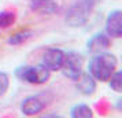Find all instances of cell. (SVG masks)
Listing matches in <instances>:
<instances>
[{"instance_id": "obj_1", "label": "cell", "mask_w": 122, "mask_h": 118, "mask_svg": "<svg viewBox=\"0 0 122 118\" xmlns=\"http://www.w3.org/2000/svg\"><path fill=\"white\" fill-rule=\"evenodd\" d=\"M118 67V59L114 54L110 52H99L89 61L88 73L93 77L96 81L107 82L111 74Z\"/></svg>"}, {"instance_id": "obj_2", "label": "cell", "mask_w": 122, "mask_h": 118, "mask_svg": "<svg viewBox=\"0 0 122 118\" xmlns=\"http://www.w3.org/2000/svg\"><path fill=\"white\" fill-rule=\"evenodd\" d=\"M95 4L96 0H76L67 10L65 22L70 28H81L86 25L95 8Z\"/></svg>"}, {"instance_id": "obj_3", "label": "cell", "mask_w": 122, "mask_h": 118, "mask_svg": "<svg viewBox=\"0 0 122 118\" xmlns=\"http://www.w3.org/2000/svg\"><path fill=\"white\" fill-rule=\"evenodd\" d=\"M14 74L19 81L33 84V85L45 84L51 77V72L41 63L37 65V66H29V65L19 66V67L15 69Z\"/></svg>"}, {"instance_id": "obj_4", "label": "cell", "mask_w": 122, "mask_h": 118, "mask_svg": "<svg viewBox=\"0 0 122 118\" xmlns=\"http://www.w3.org/2000/svg\"><path fill=\"white\" fill-rule=\"evenodd\" d=\"M82 55L76 51H69V52H65V59L61 66V72L66 78L71 80V81H77V78L82 73Z\"/></svg>"}, {"instance_id": "obj_5", "label": "cell", "mask_w": 122, "mask_h": 118, "mask_svg": "<svg viewBox=\"0 0 122 118\" xmlns=\"http://www.w3.org/2000/svg\"><path fill=\"white\" fill-rule=\"evenodd\" d=\"M47 107V100L43 95H32L25 97L21 103V113L26 117H34Z\"/></svg>"}, {"instance_id": "obj_6", "label": "cell", "mask_w": 122, "mask_h": 118, "mask_svg": "<svg viewBox=\"0 0 122 118\" xmlns=\"http://www.w3.org/2000/svg\"><path fill=\"white\" fill-rule=\"evenodd\" d=\"M65 59V51L61 48H47L43 54L41 65H44L50 72H59Z\"/></svg>"}, {"instance_id": "obj_7", "label": "cell", "mask_w": 122, "mask_h": 118, "mask_svg": "<svg viewBox=\"0 0 122 118\" xmlns=\"http://www.w3.org/2000/svg\"><path fill=\"white\" fill-rule=\"evenodd\" d=\"M106 34L110 39L122 37V11L112 10L106 18Z\"/></svg>"}, {"instance_id": "obj_8", "label": "cell", "mask_w": 122, "mask_h": 118, "mask_svg": "<svg viewBox=\"0 0 122 118\" xmlns=\"http://www.w3.org/2000/svg\"><path fill=\"white\" fill-rule=\"evenodd\" d=\"M111 47V39L106 33H96L92 36L86 43V48L89 52L92 54H99V52H104Z\"/></svg>"}, {"instance_id": "obj_9", "label": "cell", "mask_w": 122, "mask_h": 118, "mask_svg": "<svg viewBox=\"0 0 122 118\" xmlns=\"http://www.w3.org/2000/svg\"><path fill=\"white\" fill-rule=\"evenodd\" d=\"M58 1L56 0H30L29 8L33 12L41 15H51L58 11Z\"/></svg>"}, {"instance_id": "obj_10", "label": "cell", "mask_w": 122, "mask_h": 118, "mask_svg": "<svg viewBox=\"0 0 122 118\" xmlns=\"http://www.w3.org/2000/svg\"><path fill=\"white\" fill-rule=\"evenodd\" d=\"M77 89L80 91V93H82L85 96H91L95 93L96 91V80L86 72V73H81V76L76 81Z\"/></svg>"}, {"instance_id": "obj_11", "label": "cell", "mask_w": 122, "mask_h": 118, "mask_svg": "<svg viewBox=\"0 0 122 118\" xmlns=\"http://www.w3.org/2000/svg\"><path fill=\"white\" fill-rule=\"evenodd\" d=\"M70 117L71 118H92L93 117V111L88 104H76L70 108Z\"/></svg>"}, {"instance_id": "obj_12", "label": "cell", "mask_w": 122, "mask_h": 118, "mask_svg": "<svg viewBox=\"0 0 122 118\" xmlns=\"http://www.w3.org/2000/svg\"><path fill=\"white\" fill-rule=\"evenodd\" d=\"M32 36H33V32H32V30L23 29V30H19L17 33L11 34L10 39L7 40V43L10 45H21V44H23V43H26Z\"/></svg>"}, {"instance_id": "obj_13", "label": "cell", "mask_w": 122, "mask_h": 118, "mask_svg": "<svg viewBox=\"0 0 122 118\" xmlns=\"http://www.w3.org/2000/svg\"><path fill=\"white\" fill-rule=\"evenodd\" d=\"M15 12L14 11H0V29H7L15 23Z\"/></svg>"}, {"instance_id": "obj_14", "label": "cell", "mask_w": 122, "mask_h": 118, "mask_svg": "<svg viewBox=\"0 0 122 118\" xmlns=\"http://www.w3.org/2000/svg\"><path fill=\"white\" fill-rule=\"evenodd\" d=\"M108 85L112 91H115L118 93L122 92V72L121 70H115L111 74V77L108 78Z\"/></svg>"}, {"instance_id": "obj_15", "label": "cell", "mask_w": 122, "mask_h": 118, "mask_svg": "<svg viewBox=\"0 0 122 118\" xmlns=\"http://www.w3.org/2000/svg\"><path fill=\"white\" fill-rule=\"evenodd\" d=\"M10 88V77L6 72H0V97L6 95V92Z\"/></svg>"}]
</instances>
